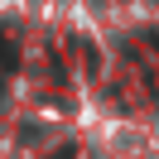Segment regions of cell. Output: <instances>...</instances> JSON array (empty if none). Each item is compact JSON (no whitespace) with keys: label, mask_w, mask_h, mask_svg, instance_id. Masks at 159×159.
Listing matches in <instances>:
<instances>
[{"label":"cell","mask_w":159,"mask_h":159,"mask_svg":"<svg viewBox=\"0 0 159 159\" xmlns=\"http://www.w3.org/2000/svg\"><path fill=\"white\" fill-rule=\"evenodd\" d=\"M58 159H72V149H63V154H58Z\"/></svg>","instance_id":"6da1fadb"}]
</instances>
